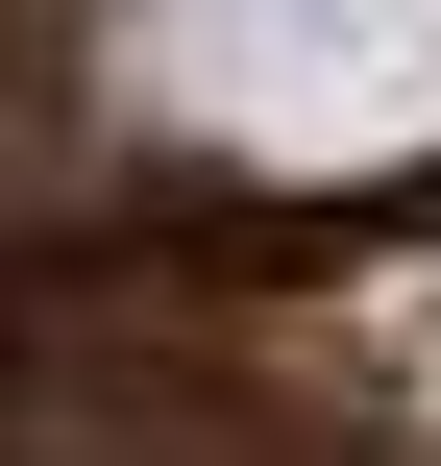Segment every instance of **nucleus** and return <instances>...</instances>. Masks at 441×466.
<instances>
[{"label": "nucleus", "mask_w": 441, "mask_h": 466, "mask_svg": "<svg viewBox=\"0 0 441 466\" xmlns=\"http://www.w3.org/2000/svg\"><path fill=\"white\" fill-rule=\"evenodd\" d=\"M147 123L246 147V172H393L441 147V0H123Z\"/></svg>", "instance_id": "nucleus-1"}]
</instances>
